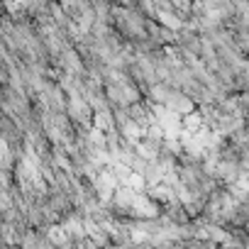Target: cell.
Here are the masks:
<instances>
[{
	"label": "cell",
	"instance_id": "obj_1",
	"mask_svg": "<svg viewBox=\"0 0 249 249\" xmlns=\"http://www.w3.org/2000/svg\"><path fill=\"white\" fill-rule=\"evenodd\" d=\"M66 115H69V120L73 122L76 132H88V130L93 127V117H95V112H93V107L88 105L86 98H69Z\"/></svg>",
	"mask_w": 249,
	"mask_h": 249
},
{
	"label": "cell",
	"instance_id": "obj_2",
	"mask_svg": "<svg viewBox=\"0 0 249 249\" xmlns=\"http://www.w3.org/2000/svg\"><path fill=\"white\" fill-rule=\"evenodd\" d=\"M56 71L61 73H69V76H76V78H86L88 76V69H86V61L81 59V54L76 52V47L66 49L56 61H54Z\"/></svg>",
	"mask_w": 249,
	"mask_h": 249
},
{
	"label": "cell",
	"instance_id": "obj_3",
	"mask_svg": "<svg viewBox=\"0 0 249 249\" xmlns=\"http://www.w3.org/2000/svg\"><path fill=\"white\" fill-rule=\"evenodd\" d=\"M176 49H178L183 56H196V59H200V54H203V37H200L196 30L186 27V30H181V32L176 35Z\"/></svg>",
	"mask_w": 249,
	"mask_h": 249
},
{
	"label": "cell",
	"instance_id": "obj_4",
	"mask_svg": "<svg viewBox=\"0 0 249 249\" xmlns=\"http://www.w3.org/2000/svg\"><path fill=\"white\" fill-rule=\"evenodd\" d=\"M117 188H120V181L115 178V174L110 169H105V171L98 174V178H95V193H98V198H100L103 205H110L112 203Z\"/></svg>",
	"mask_w": 249,
	"mask_h": 249
},
{
	"label": "cell",
	"instance_id": "obj_5",
	"mask_svg": "<svg viewBox=\"0 0 249 249\" xmlns=\"http://www.w3.org/2000/svg\"><path fill=\"white\" fill-rule=\"evenodd\" d=\"M169 112H174V115H178V117H186V115H191V112H196L198 110V105L183 93V90H178V88H171V93H169V100H166V105H164Z\"/></svg>",
	"mask_w": 249,
	"mask_h": 249
},
{
	"label": "cell",
	"instance_id": "obj_6",
	"mask_svg": "<svg viewBox=\"0 0 249 249\" xmlns=\"http://www.w3.org/2000/svg\"><path fill=\"white\" fill-rule=\"evenodd\" d=\"M61 8L71 18L73 25H78L83 18H88L93 13V3H88V0H71V3H61Z\"/></svg>",
	"mask_w": 249,
	"mask_h": 249
},
{
	"label": "cell",
	"instance_id": "obj_7",
	"mask_svg": "<svg viewBox=\"0 0 249 249\" xmlns=\"http://www.w3.org/2000/svg\"><path fill=\"white\" fill-rule=\"evenodd\" d=\"M147 196L159 205V208H166L169 203H174V200H178V191H174L171 186H166V183H161V186H154V188H149L147 191Z\"/></svg>",
	"mask_w": 249,
	"mask_h": 249
},
{
	"label": "cell",
	"instance_id": "obj_8",
	"mask_svg": "<svg viewBox=\"0 0 249 249\" xmlns=\"http://www.w3.org/2000/svg\"><path fill=\"white\" fill-rule=\"evenodd\" d=\"M142 176H144L147 186H149V188H154V186H161V183H164V178H166V169H164L159 161H152V164H147V166H144Z\"/></svg>",
	"mask_w": 249,
	"mask_h": 249
},
{
	"label": "cell",
	"instance_id": "obj_9",
	"mask_svg": "<svg viewBox=\"0 0 249 249\" xmlns=\"http://www.w3.org/2000/svg\"><path fill=\"white\" fill-rule=\"evenodd\" d=\"M93 127L100 130V132H105V135H110L112 130H117V124H115V112H112V110L95 112V117H93Z\"/></svg>",
	"mask_w": 249,
	"mask_h": 249
},
{
	"label": "cell",
	"instance_id": "obj_10",
	"mask_svg": "<svg viewBox=\"0 0 249 249\" xmlns=\"http://www.w3.org/2000/svg\"><path fill=\"white\" fill-rule=\"evenodd\" d=\"M183 130H186V132H191V135H198V132H203V130H205L200 110H196V112H191V115H186V117H183Z\"/></svg>",
	"mask_w": 249,
	"mask_h": 249
},
{
	"label": "cell",
	"instance_id": "obj_11",
	"mask_svg": "<svg viewBox=\"0 0 249 249\" xmlns=\"http://www.w3.org/2000/svg\"><path fill=\"white\" fill-rule=\"evenodd\" d=\"M124 186H130L135 193H147V191H149V186H147V181H144V176H142V174H132V176H130V181L124 183Z\"/></svg>",
	"mask_w": 249,
	"mask_h": 249
},
{
	"label": "cell",
	"instance_id": "obj_12",
	"mask_svg": "<svg viewBox=\"0 0 249 249\" xmlns=\"http://www.w3.org/2000/svg\"><path fill=\"white\" fill-rule=\"evenodd\" d=\"M3 249H20V247H3Z\"/></svg>",
	"mask_w": 249,
	"mask_h": 249
},
{
	"label": "cell",
	"instance_id": "obj_13",
	"mask_svg": "<svg viewBox=\"0 0 249 249\" xmlns=\"http://www.w3.org/2000/svg\"><path fill=\"white\" fill-rule=\"evenodd\" d=\"M247 137H249V122H247Z\"/></svg>",
	"mask_w": 249,
	"mask_h": 249
}]
</instances>
